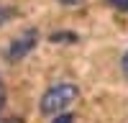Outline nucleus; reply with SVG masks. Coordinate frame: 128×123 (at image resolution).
<instances>
[{"label": "nucleus", "mask_w": 128, "mask_h": 123, "mask_svg": "<svg viewBox=\"0 0 128 123\" xmlns=\"http://www.w3.org/2000/svg\"><path fill=\"white\" fill-rule=\"evenodd\" d=\"M13 18V8H8V5H0V26L8 23V20Z\"/></svg>", "instance_id": "nucleus-4"}, {"label": "nucleus", "mask_w": 128, "mask_h": 123, "mask_svg": "<svg viewBox=\"0 0 128 123\" xmlns=\"http://www.w3.org/2000/svg\"><path fill=\"white\" fill-rule=\"evenodd\" d=\"M59 3H62V5H82L84 0H59Z\"/></svg>", "instance_id": "nucleus-9"}, {"label": "nucleus", "mask_w": 128, "mask_h": 123, "mask_svg": "<svg viewBox=\"0 0 128 123\" xmlns=\"http://www.w3.org/2000/svg\"><path fill=\"white\" fill-rule=\"evenodd\" d=\"M36 44H38V31L28 28V31H23L20 36H16L13 41H10V46L5 51V59L8 62H20L23 56H28L31 51L36 49Z\"/></svg>", "instance_id": "nucleus-2"}, {"label": "nucleus", "mask_w": 128, "mask_h": 123, "mask_svg": "<svg viewBox=\"0 0 128 123\" xmlns=\"http://www.w3.org/2000/svg\"><path fill=\"white\" fill-rule=\"evenodd\" d=\"M5 105V85H3V80H0V110H3Z\"/></svg>", "instance_id": "nucleus-8"}, {"label": "nucleus", "mask_w": 128, "mask_h": 123, "mask_svg": "<svg viewBox=\"0 0 128 123\" xmlns=\"http://www.w3.org/2000/svg\"><path fill=\"white\" fill-rule=\"evenodd\" d=\"M51 44H62V41H67V44H72V41H77V34H72V31H56V34L49 36Z\"/></svg>", "instance_id": "nucleus-3"}, {"label": "nucleus", "mask_w": 128, "mask_h": 123, "mask_svg": "<svg viewBox=\"0 0 128 123\" xmlns=\"http://www.w3.org/2000/svg\"><path fill=\"white\" fill-rule=\"evenodd\" d=\"M80 90L74 82H56V85H51L44 95H41V102L38 108L44 116H59V113H64L74 100H77Z\"/></svg>", "instance_id": "nucleus-1"}, {"label": "nucleus", "mask_w": 128, "mask_h": 123, "mask_svg": "<svg viewBox=\"0 0 128 123\" xmlns=\"http://www.w3.org/2000/svg\"><path fill=\"white\" fill-rule=\"evenodd\" d=\"M108 3L113 8H118V10H128V0H108Z\"/></svg>", "instance_id": "nucleus-6"}, {"label": "nucleus", "mask_w": 128, "mask_h": 123, "mask_svg": "<svg viewBox=\"0 0 128 123\" xmlns=\"http://www.w3.org/2000/svg\"><path fill=\"white\" fill-rule=\"evenodd\" d=\"M51 123H74V116H72V113H59Z\"/></svg>", "instance_id": "nucleus-5"}, {"label": "nucleus", "mask_w": 128, "mask_h": 123, "mask_svg": "<svg viewBox=\"0 0 128 123\" xmlns=\"http://www.w3.org/2000/svg\"><path fill=\"white\" fill-rule=\"evenodd\" d=\"M120 69H123V74L128 77V51L123 54V59H120Z\"/></svg>", "instance_id": "nucleus-7"}]
</instances>
